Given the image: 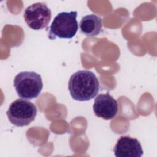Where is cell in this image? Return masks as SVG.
I'll return each instance as SVG.
<instances>
[{"mask_svg": "<svg viewBox=\"0 0 157 157\" xmlns=\"http://www.w3.org/2000/svg\"><path fill=\"white\" fill-rule=\"evenodd\" d=\"M68 89L74 100L87 101L97 95L99 90V83L93 72L79 70L70 77Z\"/></svg>", "mask_w": 157, "mask_h": 157, "instance_id": "6da1fadb", "label": "cell"}, {"mask_svg": "<svg viewBox=\"0 0 157 157\" xmlns=\"http://www.w3.org/2000/svg\"><path fill=\"white\" fill-rule=\"evenodd\" d=\"M13 85L18 96L25 99L38 97L42 88V79L39 74L34 71H23L14 78Z\"/></svg>", "mask_w": 157, "mask_h": 157, "instance_id": "7a4b0ae2", "label": "cell"}, {"mask_svg": "<svg viewBox=\"0 0 157 157\" xmlns=\"http://www.w3.org/2000/svg\"><path fill=\"white\" fill-rule=\"evenodd\" d=\"M77 16L76 11L62 12L58 13L49 28L48 38L54 40L56 37L71 39L75 36L78 28Z\"/></svg>", "mask_w": 157, "mask_h": 157, "instance_id": "3957f363", "label": "cell"}, {"mask_svg": "<svg viewBox=\"0 0 157 157\" xmlns=\"http://www.w3.org/2000/svg\"><path fill=\"white\" fill-rule=\"evenodd\" d=\"M37 112V108L33 103L25 99H18L10 104L6 114L12 124L22 127L34 120Z\"/></svg>", "mask_w": 157, "mask_h": 157, "instance_id": "277c9868", "label": "cell"}, {"mask_svg": "<svg viewBox=\"0 0 157 157\" xmlns=\"http://www.w3.org/2000/svg\"><path fill=\"white\" fill-rule=\"evenodd\" d=\"M23 17L30 28L40 30L48 26L52 18V12L45 4L36 2L25 9Z\"/></svg>", "mask_w": 157, "mask_h": 157, "instance_id": "5b68a950", "label": "cell"}, {"mask_svg": "<svg viewBox=\"0 0 157 157\" xmlns=\"http://www.w3.org/2000/svg\"><path fill=\"white\" fill-rule=\"evenodd\" d=\"M93 108L95 115L104 120L112 119L118 112L117 101L109 93L99 94L94 99Z\"/></svg>", "mask_w": 157, "mask_h": 157, "instance_id": "8992f818", "label": "cell"}, {"mask_svg": "<svg viewBox=\"0 0 157 157\" xmlns=\"http://www.w3.org/2000/svg\"><path fill=\"white\" fill-rule=\"evenodd\" d=\"M113 152L117 157H140L144 151L137 139L130 136H121L113 148Z\"/></svg>", "mask_w": 157, "mask_h": 157, "instance_id": "52a82bcc", "label": "cell"}, {"mask_svg": "<svg viewBox=\"0 0 157 157\" xmlns=\"http://www.w3.org/2000/svg\"><path fill=\"white\" fill-rule=\"evenodd\" d=\"M102 26V19L96 14L84 16L79 23L81 32L88 37L98 35L101 31Z\"/></svg>", "mask_w": 157, "mask_h": 157, "instance_id": "ba28073f", "label": "cell"}]
</instances>
